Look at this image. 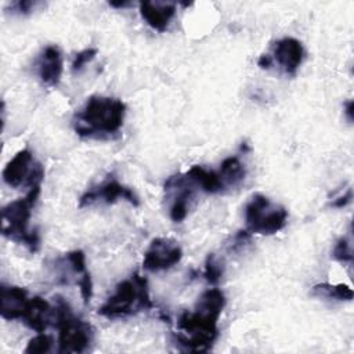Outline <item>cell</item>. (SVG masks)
<instances>
[{"mask_svg": "<svg viewBox=\"0 0 354 354\" xmlns=\"http://www.w3.org/2000/svg\"><path fill=\"white\" fill-rule=\"evenodd\" d=\"M225 306V296L218 288L205 290L195 311H184L177 321L181 330L176 336V343L188 351H207L218 336L217 322Z\"/></svg>", "mask_w": 354, "mask_h": 354, "instance_id": "6da1fadb", "label": "cell"}, {"mask_svg": "<svg viewBox=\"0 0 354 354\" xmlns=\"http://www.w3.org/2000/svg\"><path fill=\"white\" fill-rule=\"evenodd\" d=\"M126 116V104L119 98L91 95L72 119L77 136L91 140H109L118 136Z\"/></svg>", "mask_w": 354, "mask_h": 354, "instance_id": "7a4b0ae2", "label": "cell"}, {"mask_svg": "<svg viewBox=\"0 0 354 354\" xmlns=\"http://www.w3.org/2000/svg\"><path fill=\"white\" fill-rule=\"evenodd\" d=\"M40 191L41 184H33L29 187L26 196L15 199L1 209V234L17 243L25 245L32 253L37 252L40 246L37 230H29V220Z\"/></svg>", "mask_w": 354, "mask_h": 354, "instance_id": "3957f363", "label": "cell"}, {"mask_svg": "<svg viewBox=\"0 0 354 354\" xmlns=\"http://www.w3.org/2000/svg\"><path fill=\"white\" fill-rule=\"evenodd\" d=\"M153 307L151 300L147 279L138 272H134L130 279H124L116 285L115 293L98 308V314L115 319L134 315L142 310Z\"/></svg>", "mask_w": 354, "mask_h": 354, "instance_id": "277c9868", "label": "cell"}, {"mask_svg": "<svg viewBox=\"0 0 354 354\" xmlns=\"http://www.w3.org/2000/svg\"><path fill=\"white\" fill-rule=\"evenodd\" d=\"M54 318L58 329V353H84L93 340L90 324L75 315L62 297L57 299Z\"/></svg>", "mask_w": 354, "mask_h": 354, "instance_id": "5b68a950", "label": "cell"}, {"mask_svg": "<svg viewBox=\"0 0 354 354\" xmlns=\"http://www.w3.org/2000/svg\"><path fill=\"white\" fill-rule=\"evenodd\" d=\"M286 218L288 210L283 206L272 205L263 194H254L245 207L246 231L250 234H277L285 227Z\"/></svg>", "mask_w": 354, "mask_h": 354, "instance_id": "8992f818", "label": "cell"}, {"mask_svg": "<svg viewBox=\"0 0 354 354\" xmlns=\"http://www.w3.org/2000/svg\"><path fill=\"white\" fill-rule=\"evenodd\" d=\"M183 257L181 248L171 239L155 238L144 253L142 267L148 271H162L174 267Z\"/></svg>", "mask_w": 354, "mask_h": 354, "instance_id": "52a82bcc", "label": "cell"}, {"mask_svg": "<svg viewBox=\"0 0 354 354\" xmlns=\"http://www.w3.org/2000/svg\"><path fill=\"white\" fill-rule=\"evenodd\" d=\"M119 199H124L129 203H131L133 206L140 205V201H138L137 195L133 192V189L124 187L116 178H108L106 181L101 183L100 185L93 187L88 191H86L79 199V206L80 207L91 206L95 202H104V203L111 205Z\"/></svg>", "mask_w": 354, "mask_h": 354, "instance_id": "ba28073f", "label": "cell"}, {"mask_svg": "<svg viewBox=\"0 0 354 354\" xmlns=\"http://www.w3.org/2000/svg\"><path fill=\"white\" fill-rule=\"evenodd\" d=\"M303 57V44L295 37H283L274 44L272 61H275L286 75H296Z\"/></svg>", "mask_w": 354, "mask_h": 354, "instance_id": "9c48e42d", "label": "cell"}, {"mask_svg": "<svg viewBox=\"0 0 354 354\" xmlns=\"http://www.w3.org/2000/svg\"><path fill=\"white\" fill-rule=\"evenodd\" d=\"M32 162H33V155L30 149L24 148L18 151L3 170L4 183L12 188H17L24 183H28L35 167Z\"/></svg>", "mask_w": 354, "mask_h": 354, "instance_id": "30bf717a", "label": "cell"}, {"mask_svg": "<svg viewBox=\"0 0 354 354\" xmlns=\"http://www.w3.org/2000/svg\"><path fill=\"white\" fill-rule=\"evenodd\" d=\"M29 297L26 289L21 286L1 285L0 289V314L4 319H21L28 306Z\"/></svg>", "mask_w": 354, "mask_h": 354, "instance_id": "8fae6325", "label": "cell"}, {"mask_svg": "<svg viewBox=\"0 0 354 354\" xmlns=\"http://www.w3.org/2000/svg\"><path fill=\"white\" fill-rule=\"evenodd\" d=\"M62 54L57 46H47L37 59V73L43 84L57 86L62 76Z\"/></svg>", "mask_w": 354, "mask_h": 354, "instance_id": "7c38bea8", "label": "cell"}, {"mask_svg": "<svg viewBox=\"0 0 354 354\" xmlns=\"http://www.w3.org/2000/svg\"><path fill=\"white\" fill-rule=\"evenodd\" d=\"M141 18L153 30L165 32L176 15V6L173 3L160 1H141L140 3Z\"/></svg>", "mask_w": 354, "mask_h": 354, "instance_id": "4fadbf2b", "label": "cell"}, {"mask_svg": "<svg viewBox=\"0 0 354 354\" xmlns=\"http://www.w3.org/2000/svg\"><path fill=\"white\" fill-rule=\"evenodd\" d=\"M54 318V308H51L50 303L44 300L43 297L35 296L29 299L28 306L25 308V313L22 315V321L26 326L33 329L35 332L40 333L44 332L50 324V321Z\"/></svg>", "mask_w": 354, "mask_h": 354, "instance_id": "5bb4252c", "label": "cell"}, {"mask_svg": "<svg viewBox=\"0 0 354 354\" xmlns=\"http://www.w3.org/2000/svg\"><path fill=\"white\" fill-rule=\"evenodd\" d=\"M185 177L195 185L201 187L203 192L207 194H217L225 188L224 181L221 180L220 174L213 170H206L202 166H192L187 173Z\"/></svg>", "mask_w": 354, "mask_h": 354, "instance_id": "9a60e30c", "label": "cell"}, {"mask_svg": "<svg viewBox=\"0 0 354 354\" xmlns=\"http://www.w3.org/2000/svg\"><path fill=\"white\" fill-rule=\"evenodd\" d=\"M311 295L328 299V300H337V301H350L353 300V290L350 286L344 283L330 285V283H317L311 289Z\"/></svg>", "mask_w": 354, "mask_h": 354, "instance_id": "2e32d148", "label": "cell"}, {"mask_svg": "<svg viewBox=\"0 0 354 354\" xmlns=\"http://www.w3.org/2000/svg\"><path fill=\"white\" fill-rule=\"evenodd\" d=\"M218 174L225 185H236L245 178L246 171L238 156H228L221 162Z\"/></svg>", "mask_w": 354, "mask_h": 354, "instance_id": "e0dca14e", "label": "cell"}, {"mask_svg": "<svg viewBox=\"0 0 354 354\" xmlns=\"http://www.w3.org/2000/svg\"><path fill=\"white\" fill-rule=\"evenodd\" d=\"M203 277L209 283H218V281L223 277V264L217 260V257L212 253L207 256L206 263H205V271Z\"/></svg>", "mask_w": 354, "mask_h": 354, "instance_id": "ac0fdd59", "label": "cell"}, {"mask_svg": "<svg viewBox=\"0 0 354 354\" xmlns=\"http://www.w3.org/2000/svg\"><path fill=\"white\" fill-rule=\"evenodd\" d=\"M53 344V339L46 335L44 332L37 333L35 337H32L25 348V353L28 354H43V353H48Z\"/></svg>", "mask_w": 354, "mask_h": 354, "instance_id": "d6986e66", "label": "cell"}, {"mask_svg": "<svg viewBox=\"0 0 354 354\" xmlns=\"http://www.w3.org/2000/svg\"><path fill=\"white\" fill-rule=\"evenodd\" d=\"M332 257L340 263H351L353 261V252H351V243L347 238H340L332 252Z\"/></svg>", "mask_w": 354, "mask_h": 354, "instance_id": "ffe728a7", "label": "cell"}, {"mask_svg": "<svg viewBox=\"0 0 354 354\" xmlns=\"http://www.w3.org/2000/svg\"><path fill=\"white\" fill-rule=\"evenodd\" d=\"M97 53H98L97 48H84V50L79 51V53L75 55L73 61H72V72H73V73L82 72L83 68H84L90 61L94 59V57L97 55Z\"/></svg>", "mask_w": 354, "mask_h": 354, "instance_id": "44dd1931", "label": "cell"}, {"mask_svg": "<svg viewBox=\"0 0 354 354\" xmlns=\"http://www.w3.org/2000/svg\"><path fill=\"white\" fill-rule=\"evenodd\" d=\"M77 286L80 289V295H82L84 304H88L91 300V296H93V281H91V275L88 271H86L80 277V279L77 281Z\"/></svg>", "mask_w": 354, "mask_h": 354, "instance_id": "7402d4cb", "label": "cell"}, {"mask_svg": "<svg viewBox=\"0 0 354 354\" xmlns=\"http://www.w3.org/2000/svg\"><path fill=\"white\" fill-rule=\"evenodd\" d=\"M40 3L39 1H30V0H19L14 1L10 4V10L12 14H19V15H26L30 14Z\"/></svg>", "mask_w": 354, "mask_h": 354, "instance_id": "603a6c76", "label": "cell"}, {"mask_svg": "<svg viewBox=\"0 0 354 354\" xmlns=\"http://www.w3.org/2000/svg\"><path fill=\"white\" fill-rule=\"evenodd\" d=\"M351 198H353V191H351V188H348V191L346 192V195L337 198V199L332 203V206H333V207H343V206H346L347 203H350Z\"/></svg>", "mask_w": 354, "mask_h": 354, "instance_id": "cb8c5ba5", "label": "cell"}, {"mask_svg": "<svg viewBox=\"0 0 354 354\" xmlns=\"http://www.w3.org/2000/svg\"><path fill=\"white\" fill-rule=\"evenodd\" d=\"M272 57L268 55V54H263L260 55L259 61H257V65L261 68V69H270L272 66Z\"/></svg>", "mask_w": 354, "mask_h": 354, "instance_id": "d4e9b609", "label": "cell"}, {"mask_svg": "<svg viewBox=\"0 0 354 354\" xmlns=\"http://www.w3.org/2000/svg\"><path fill=\"white\" fill-rule=\"evenodd\" d=\"M344 115H346L348 122H353V119H354V104H353L351 100L344 104Z\"/></svg>", "mask_w": 354, "mask_h": 354, "instance_id": "484cf974", "label": "cell"}, {"mask_svg": "<svg viewBox=\"0 0 354 354\" xmlns=\"http://www.w3.org/2000/svg\"><path fill=\"white\" fill-rule=\"evenodd\" d=\"M130 3L129 1H109V6L111 7H118V8H120V7H127Z\"/></svg>", "mask_w": 354, "mask_h": 354, "instance_id": "4316f807", "label": "cell"}]
</instances>
